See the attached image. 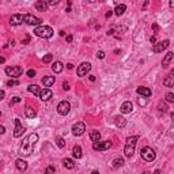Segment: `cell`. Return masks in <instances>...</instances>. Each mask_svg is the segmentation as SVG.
Returning a JSON list of instances; mask_svg holds the SVG:
<instances>
[{
	"instance_id": "cell-1",
	"label": "cell",
	"mask_w": 174,
	"mask_h": 174,
	"mask_svg": "<svg viewBox=\"0 0 174 174\" xmlns=\"http://www.w3.org/2000/svg\"><path fill=\"white\" fill-rule=\"evenodd\" d=\"M38 142V135L37 133H30L23 142H22L21 146V154L23 156H29L33 154V150H34V146Z\"/></svg>"
},
{
	"instance_id": "cell-2",
	"label": "cell",
	"mask_w": 174,
	"mask_h": 174,
	"mask_svg": "<svg viewBox=\"0 0 174 174\" xmlns=\"http://www.w3.org/2000/svg\"><path fill=\"white\" fill-rule=\"evenodd\" d=\"M139 140V136H131L125 140V146H124V155L127 158H131L135 152V148H136V143Z\"/></svg>"
},
{
	"instance_id": "cell-3",
	"label": "cell",
	"mask_w": 174,
	"mask_h": 174,
	"mask_svg": "<svg viewBox=\"0 0 174 174\" xmlns=\"http://www.w3.org/2000/svg\"><path fill=\"white\" fill-rule=\"evenodd\" d=\"M34 34L37 37H40V38H52L53 29L50 26H42V25H40V26H37L34 29Z\"/></svg>"
},
{
	"instance_id": "cell-4",
	"label": "cell",
	"mask_w": 174,
	"mask_h": 174,
	"mask_svg": "<svg viewBox=\"0 0 174 174\" xmlns=\"http://www.w3.org/2000/svg\"><path fill=\"white\" fill-rule=\"evenodd\" d=\"M140 155H142V158L146 161V162H152V161H155V158H156L155 151H154L151 147L142 148V151H140Z\"/></svg>"
},
{
	"instance_id": "cell-5",
	"label": "cell",
	"mask_w": 174,
	"mask_h": 174,
	"mask_svg": "<svg viewBox=\"0 0 174 174\" xmlns=\"http://www.w3.org/2000/svg\"><path fill=\"white\" fill-rule=\"evenodd\" d=\"M6 74L10 78H19L23 74V68L19 65H14V67H7L6 68Z\"/></svg>"
},
{
	"instance_id": "cell-6",
	"label": "cell",
	"mask_w": 174,
	"mask_h": 174,
	"mask_svg": "<svg viewBox=\"0 0 174 174\" xmlns=\"http://www.w3.org/2000/svg\"><path fill=\"white\" fill-rule=\"evenodd\" d=\"M23 22L26 25H29V26H40L42 21L31 14H26V15H23Z\"/></svg>"
},
{
	"instance_id": "cell-7",
	"label": "cell",
	"mask_w": 174,
	"mask_h": 174,
	"mask_svg": "<svg viewBox=\"0 0 174 174\" xmlns=\"http://www.w3.org/2000/svg\"><path fill=\"white\" fill-rule=\"evenodd\" d=\"M112 147V142L110 140H105V142H94V144H93V150L95 151H106L109 150V148Z\"/></svg>"
},
{
	"instance_id": "cell-8",
	"label": "cell",
	"mask_w": 174,
	"mask_h": 174,
	"mask_svg": "<svg viewBox=\"0 0 174 174\" xmlns=\"http://www.w3.org/2000/svg\"><path fill=\"white\" fill-rule=\"evenodd\" d=\"M69 110H71V103L68 102V101H61L57 105V112L61 116H67L69 113Z\"/></svg>"
},
{
	"instance_id": "cell-9",
	"label": "cell",
	"mask_w": 174,
	"mask_h": 174,
	"mask_svg": "<svg viewBox=\"0 0 174 174\" xmlns=\"http://www.w3.org/2000/svg\"><path fill=\"white\" fill-rule=\"evenodd\" d=\"M90 69H91V64L90 63H82V64L78 67V69H76V75L78 76H80V78H83V76H86V75L89 74L90 72Z\"/></svg>"
},
{
	"instance_id": "cell-10",
	"label": "cell",
	"mask_w": 174,
	"mask_h": 174,
	"mask_svg": "<svg viewBox=\"0 0 174 174\" xmlns=\"http://www.w3.org/2000/svg\"><path fill=\"white\" fill-rule=\"evenodd\" d=\"M170 45V41L169 40H165V41H159V42H155L154 44V53H161V52H163V50L166 49V48Z\"/></svg>"
},
{
	"instance_id": "cell-11",
	"label": "cell",
	"mask_w": 174,
	"mask_h": 174,
	"mask_svg": "<svg viewBox=\"0 0 174 174\" xmlns=\"http://www.w3.org/2000/svg\"><path fill=\"white\" fill-rule=\"evenodd\" d=\"M86 131V125L84 122H76V124L72 125V133L75 136H82Z\"/></svg>"
},
{
	"instance_id": "cell-12",
	"label": "cell",
	"mask_w": 174,
	"mask_h": 174,
	"mask_svg": "<svg viewBox=\"0 0 174 174\" xmlns=\"http://www.w3.org/2000/svg\"><path fill=\"white\" fill-rule=\"evenodd\" d=\"M38 97H40V99H41V101H44V102H48V101H49L50 98L53 97V93L50 91V90L48 89V87H45V89L40 90Z\"/></svg>"
},
{
	"instance_id": "cell-13",
	"label": "cell",
	"mask_w": 174,
	"mask_h": 174,
	"mask_svg": "<svg viewBox=\"0 0 174 174\" xmlns=\"http://www.w3.org/2000/svg\"><path fill=\"white\" fill-rule=\"evenodd\" d=\"M25 132V128L22 127V122L19 118H15V131H14V136L15 137H21Z\"/></svg>"
},
{
	"instance_id": "cell-14",
	"label": "cell",
	"mask_w": 174,
	"mask_h": 174,
	"mask_svg": "<svg viewBox=\"0 0 174 174\" xmlns=\"http://www.w3.org/2000/svg\"><path fill=\"white\" fill-rule=\"evenodd\" d=\"M10 23H11V26H19V25H22L23 23V15L21 14L12 15L11 18H10Z\"/></svg>"
},
{
	"instance_id": "cell-15",
	"label": "cell",
	"mask_w": 174,
	"mask_h": 174,
	"mask_svg": "<svg viewBox=\"0 0 174 174\" xmlns=\"http://www.w3.org/2000/svg\"><path fill=\"white\" fill-rule=\"evenodd\" d=\"M133 110V103L131 102V101H125L122 105H121L120 108V112L124 113V114H127V113H131Z\"/></svg>"
},
{
	"instance_id": "cell-16",
	"label": "cell",
	"mask_w": 174,
	"mask_h": 174,
	"mask_svg": "<svg viewBox=\"0 0 174 174\" xmlns=\"http://www.w3.org/2000/svg\"><path fill=\"white\" fill-rule=\"evenodd\" d=\"M136 93H137L139 95H142V97H146V98L151 97V94H152V91H151L148 87H142V86L136 89Z\"/></svg>"
},
{
	"instance_id": "cell-17",
	"label": "cell",
	"mask_w": 174,
	"mask_h": 174,
	"mask_svg": "<svg viewBox=\"0 0 174 174\" xmlns=\"http://www.w3.org/2000/svg\"><path fill=\"white\" fill-rule=\"evenodd\" d=\"M163 86H166V87H173L174 86V71H171L170 74L163 79Z\"/></svg>"
},
{
	"instance_id": "cell-18",
	"label": "cell",
	"mask_w": 174,
	"mask_h": 174,
	"mask_svg": "<svg viewBox=\"0 0 174 174\" xmlns=\"http://www.w3.org/2000/svg\"><path fill=\"white\" fill-rule=\"evenodd\" d=\"M48 6H49V4L46 3V0H38L36 3V10L40 12H45L48 10Z\"/></svg>"
},
{
	"instance_id": "cell-19",
	"label": "cell",
	"mask_w": 174,
	"mask_h": 174,
	"mask_svg": "<svg viewBox=\"0 0 174 174\" xmlns=\"http://www.w3.org/2000/svg\"><path fill=\"white\" fill-rule=\"evenodd\" d=\"M114 124L117 128H124L125 125H127V120H125L122 116H117V117L114 118Z\"/></svg>"
},
{
	"instance_id": "cell-20",
	"label": "cell",
	"mask_w": 174,
	"mask_h": 174,
	"mask_svg": "<svg viewBox=\"0 0 174 174\" xmlns=\"http://www.w3.org/2000/svg\"><path fill=\"white\" fill-rule=\"evenodd\" d=\"M15 166H16V169L19 171H26V169H27V163L23 159H21V158L15 161Z\"/></svg>"
},
{
	"instance_id": "cell-21",
	"label": "cell",
	"mask_w": 174,
	"mask_h": 174,
	"mask_svg": "<svg viewBox=\"0 0 174 174\" xmlns=\"http://www.w3.org/2000/svg\"><path fill=\"white\" fill-rule=\"evenodd\" d=\"M55 80H56L55 76H44L41 82H42V84H44V87H50V86L55 83Z\"/></svg>"
},
{
	"instance_id": "cell-22",
	"label": "cell",
	"mask_w": 174,
	"mask_h": 174,
	"mask_svg": "<svg viewBox=\"0 0 174 174\" xmlns=\"http://www.w3.org/2000/svg\"><path fill=\"white\" fill-rule=\"evenodd\" d=\"M52 69H53L55 74H60V72L64 69V64L61 61H55L53 65H52Z\"/></svg>"
},
{
	"instance_id": "cell-23",
	"label": "cell",
	"mask_w": 174,
	"mask_h": 174,
	"mask_svg": "<svg viewBox=\"0 0 174 174\" xmlns=\"http://www.w3.org/2000/svg\"><path fill=\"white\" fill-rule=\"evenodd\" d=\"M171 60H173V52H169V53H166V56L163 57L162 67H163V68H167V65L170 64Z\"/></svg>"
},
{
	"instance_id": "cell-24",
	"label": "cell",
	"mask_w": 174,
	"mask_h": 174,
	"mask_svg": "<svg viewBox=\"0 0 174 174\" xmlns=\"http://www.w3.org/2000/svg\"><path fill=\"white\" fill-rule=\"evenodd\" d=\"M82 147L80 146H75L74 148H72V156L74 158H76V159H80L82 158Z\"/></svg>"
},
{
	"instance_id": "cell-25",
	"label": "cell",
	"mask_w": 174,
	"mask_h": 174,
	"mask_svg": "<svg viewBox=\"0 0 174 174\" xmlns=\"http://www.w3.org/2000/svg\"><path fill=\"white\" fill-rule=\"evenodd\" d=\"M25 114H26L27 118H34L37 116V112L33 109L31 106H26V109H25Z\"/></svg>"
},
{
	"instance_id": "cell-26",
	"label": "cell",
	"mask_w": 174,
	"mask_h": 174,
	"mask_svg": "<svg viewBox=\"0 0 174 174\" xmlns=\"http://www.w3.org/2000/svg\"><path fill=\"white\" fill-rule=\"evenodd\" d=\"M63 166H64L65 169H74L75 167L74 159H71V158H65V159L63 161Z\"/></svg>"
},
{
	"instance_id": "cell-27",
	"label": "cell",
	"mask_w": 174,
	"mask_h": 174,
	"mask_svg": "<svg viewBox=\"0 0 174 174\" xmlns=\"http://www.w3.org/2000/svg\"><path fill=\"white\" fill-rule=\"evenodd\" d=\"M89 136H90V140H91V142H98L101 139V133L98 132V131H90Z\"/></svg>"
},
{
	"instance_id": "cell-28",
	"label": "cell",
	"mask_w": 174,
	"mask_h": 174,
	"mask_svg": "<svg viewBox=\"0 0 174 174\" xmlns=\"http://www.w3.org/2000/svg\"><path fill=\"white\" fill-rule=\"evenodd\" d=\"M125 10H127V6H125V4H118L114 8V14L117 15V16H120V15H122L125 12Z\"/></svg>"
},
{
	"instance_id": "cell-29",
	"label": "cell",
	"mask_w": 174,
	"mask_h": 174,
	"mask_svg": "<svg viewBox=\"0 0 174 174\" xmlns=\"http://www.w3.org/2000/svg\"><path fill=\"white\" fill-rule=\"evenodd\" d=\"M40 87L37 84H30V86H27V91H30V93H33L34 95H37L38 97V94H40Z\"/></svg>"
},
{
	"instance_id": "cell-30",
	"label": "cell",
	"mask_w": 174,
	"mask_h": 174,
	"mask_svg": "<svg viewBox=\"0 0 174 174\" xmlns=\"http://www.w3.org/2000/svg\"><path fill=\"white\" fill-rule=\"evenodd\" d=\"M122 165H124V159H122V158H116V159H113V162H112L113 169H118Z\"/></svg>"
},
{
	"instance_id": "cell-31",
	"label": "cell",
	"mask_w": 174,
	"mask_h": 174,
	"mask_svg": "<svg viewBox=\"0 0 174 174\" xmlns=\"http://www.w3.org/2000/svg\"><path fill=\"white\" fill-rule=\"evenodd\" d=\"M56 144L59 146L60 148H63V147H64V146H65V140H64V139H63V137H60V136H59V137L56 139Z\"/></svg>"
},
{
	"instance_id": "cell-32",
	"label": "cell",
	"mask_w": 174,
	"mask_h": 174,
	"mask_svg": "<svg viewBox=\"0 0 174 174\" xmlns=\"http://www.w3.org/2000/svg\"><path fill=\"white\" fill-rule=\"evenodd\" d=\"M52 59H53V56H52V55H45L44 56V59H42V61H44V64H48V63H50L52 61Z\"/></svg>"
},
{
	"instance_id": "cell-33",
	"label": "cell",
	"mask_w": 174,
	"mask_h": 174,
	"mask_svg": "<svg viewBox=\"0 0 174 174\" xmlns=\"http://www.w3.org/2000/svg\"><path fill=\"white\" fill-rule=\"evenodd\" d=\"M166 101H167L169 103L174 102V94L173 93H167V94H166Z\"/></svg>"
},
{
	"instance_id": "cell-34",
	"label": "cell",
	"mask_w": 174,
	"mask_h": 174,
	"mask_svg": "<svg viewBox=\"0 0 174 174\" xmlns=\"http://www.w3.org/2000/svg\"><path fill=\"white\" fill-rule=\"evenodd\" d=\"M18 84H19L18 80H8V82H7V86H8V87H12V86H18Z\"/></svg>"
},
{
	"instance_id": "cell-35",
	"label": "cell",
	"mask_w": 174,
	"mask_h": 174,
	"mask_svg": "<svg viewBox=\"0 0 174 174\" xmlns=\"http://www.w3.org/2000/svg\"><path fill=\"white\" fill-rule=\"evenodd\" d=\"M26 74H27V76H29V78H34V76H36V69H29Z\"/></svg>"
},
{
	"instance_id": "cell-36",
	"label": "cell",
	"mask_w": 174,
	"mask_h": 174,
	"mask_svg": "<svg viewBox=\"0 0 174 174\" xmlns=\"http://www.w3.org/2000/svg\"><path fill=\"white\" fill-rule=\"evenodd\" d=\"M19 102H21V98H19V97H14L11 99V103H10V105H15V103H19Z\"/></svg>"
},
{
	"instance_id": "cell-37",
	"label": "cell",
	"mask_w": 174,
	"mask_h": 174,
	"mask_svg": "<svg viewBox=\"0 0 174 174\" xmlns=\"http://www.w3.org/2000/svg\"><path fill=\"white\" fill-rule=\"evenodd\" d=\"M60 0H46V3L49 4V6H56V4H59Z\"/></svg>"
},
{
	"instance_id": "cell-38",
	"label": "cell",
	"mask_w": 174,
	"mask_h": 174,
	"mask_svg": "<svg viewBox=\"0 0 174 174\" xmlns=\"http://www.w3.org/2000/svg\"><path fill=\"white\" fill-rule=\"evenodd\" d=\"M137 103L140 105V106H146V105H147V101H146V99H142V98H139V99H137Z\"/></svg>"
},
{
	"instance_id": "cell-39",
	"label": "cell",
	"mask_w": 174,
	"mask_h": 174,
	"mask_svg": "<svg viewBox=\"0 0 174 174\" xmlns=\"http://www.w3.org/2000/svg\"><path fill=\"white\" fill-rule=\"evenodd\" d=\"M55 171H56V169H55V167H52V166H49V167H48L46 170H45V173L50 174V173H55Z\"/></svg>"
},
{
	"instance_id": "cell-40",
	"label": "cell",
	"mask_w": 174,
	"mask_h": 174,
	"mask_svg": "<svg viewBox=\"0 0 174 174\" xmlns=\"http://www.w3.org/2000/svg\"><path fill=\"white\" fill-rule=\"evenodd\" d=\"M159 110H161V112H163V113H165L166 110H167V106H166L165 103H163V105H159Z\"/></svg>"
},
{
	"instance_id": "cell-41",
	"label": "cell",
	"mask_w": 174,
	"mask_h": 174,
	"mask_svg": "<svg viewBox=\"0 0 174 174\" xmlns=\"http://www.w3.org/2000/svg\"><path fill=\"white\" fill-rule=\"evenodd\" d=\"M97 56L99 57V59H103V57H105V52H103V50H99L97 53Z\"/></svg>"
},
{
	"instance_id": "cell-42",
	"label": "cell",
	"mask_w": 174,
	"mask_h": 174,
	"mask_svg": "<svg viewBox=\"0 0 174 174\" xmlns=\"http://www.w3.org/2000/svg\"><path fill=\"white\" fill-rule=\"evenodd\" d=\"M63 89H64V90H69V84H68V82L63 83Z\"/></svg>"
},
{
	"instance_id": "cell-43",
	"label": "cell",
	"mask_w": 174,
	"mask_h": 174,
	"mask_svg": "<svg viewBox=\"0 0 174 174\" xmlns=\"http://www.w3.org/2000/svg\"><path fill=\"white\" fill-rule=\"evenodd\" d=\"M4 97H6V93H4L3 90H0V101L4 99Z\"/></svg>"
},
{
	"instance_id": "cell-44",
	"label": "cell",
	"mask_w": 174,
	"mask_h": 174,
	"mask_svg": "<svg viewBox=\"0 0 174 174\" xmlns=\"http://www.w3.org/2000/svg\"><path fill=\"white\" fill-rule=\"evenodd\" d=\"M4 133H6V128L3 125H0V135H4Z\"/></svg>"
},
{
	"instance_id": "cell-45",
	"label": "cell",
	"mask_w": 174,
	"mask_h": 174,
	"mask_svg": "<svg viewBox=\"0 0 174 174\" xmlns=\"http://www.w3.org/2000/svg\"><path fill=\"white\" fill-rule=\"evenodd\" d=\"M112 14H113L112 10H109V11H108L106 14H105V16H106V18H110V16H112Z\"/></svg>"
},
{
	"instance_id": "cell-46",
	"label": "cell",
	"mask_w": 174,
	"mask_h": 174,
	"mask_svg": "<svg viewBox=\"0 0 174 174\" xmlns=\"http://www.w3.org/2000/svg\"><path fill=\"white\" fill-rule=\"evenodd\" d=\"M72 40H74V37H72V36H67V42H69V44H71Z\"/></svg>"
},
{
	"instance_id": "cell-47",
	"label": "cell",
	"mask_w": 174,
	"mask_h": 174,
	"mask_svg": "<svg viewBox=\"0 0 174 174\" xmlns=\"http://www.w3.org/2000/svg\"><path fill=\"white\" fill-rule=\"evenodd\" d=\"M67 68H68V69H72V68H74V64H72V63H68Z\"/></svg>"
},
{
	"instance_id": "cell-48",
	"label": "cell",
	"mask_w": 174,
	"mask_h": 174,
	"mask_svg": "<svg viewBox=\"0 0 174 174\" xmlns=\"http://www.w3.org/2000/svg\"><path fill=\"white\" fill-rule=\"evenodd\" d=\"M150 41H151V44H155V42H156V37H151Z\"/></svg>"
},
{
	"instance_id": "cell-49",
	"label": "cell",
	"mask_w": 174,
	"mask_h": 174,
	"mask_svg": "<svg viewBox=\"0 0 174 174\" xmlns=\"http://www.w3.org/2000/svg\"><path fill=\"white\" fill-rule=\"evenodd\" d=\"M3 63H6V59L3 56H0V64H3Z\"/></svg>"
},
{
	"instance_id": "cell-50",
	"label": "cell",
	"mask_w": 174,
	"mask_h": 174,
	"mask_svg": "<svg viewBox=\"0 0 174 174\" xmlns=\"http://www.w3.org/2000/svg\"><path fill=\"white\" fill-rule=\"evenodd\" d=\"M90 80H91V82H95V76L94 75H90V78H89Z\"/></svg>"
},
{
	"instance_id": "cell-51",
	"label": "cell",
	"mask_w": 174,
	"mask_h": 174,
	"mask_svg": "<svg viewBox=\"0 0 174 174\" xmlns=\"http://www.w3.org/2000/svg\"><path fill=\"white\" fill-rule=\"evenodd\" d=\"M29 41H30V37H27V38H26V40H25V41H23V42H22V44H29Z\"/></svg>"
},
{
	"instance_id": "cell-52",
	"label": "cell",
	"mask_w": 174,
	"mask_h": 174,
	"mask_svg": "<svg viewBox=\"0 0 174 174\" xmlns=\"http://www.w3.org/2000/svg\"><path fill=\"white\" fill-rule=\"evenodd\" d=\"M174 7V0H170V8H173Z\"/></svg>"
},
{
	"instance_id": "cell-53",
	"label": "cell",
	"mask_w": 174,
	"mask_h": 174,
	"mask_svg": "<svg viewBox=\"0 0 174 174\" xmlns=\"http://www.w3.org/2000/svg\"><path fill=\"white\" fill-rule=\"evenodd\" d=\"M67 3H68V7H71V0H67Z\"/></svg>"
},
{
	"instance_id": "cell-54",
	"label": "cell",
	"mask_w": 174,
	"mask_h": 174,
	"mask_svg": "<svg viewBox=\"0 0 174 174\" xmlns=\"http://www.w3.org/2000/svg\"><path fill=\"white\" fill-rule=\"evenodd\" d=\"M87 1H89V3H94L95 0H87Z\"/></svg>"
},
{
	"instance_id": "cell-55",
	"label": "cell",
	"mask_w": 174,
	"mask_h": 174,
	"mask_svg": "<svg viewBox=\"0 0 174 174\" xmlns=\"http://www.w3.org/2000/svg\"><path fill=\"white\" fill-rule=\"evenodd\" d=\"M0 117H1V112H0Z\"/></svg>"
}]
</instances>
